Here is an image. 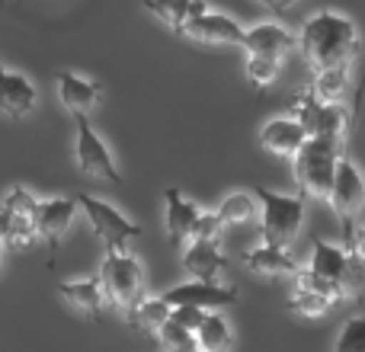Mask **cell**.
<instances>
[{
  "mask_svg": "<svg viewBox=\"0 0 365 352\" xmlns=\"http://www.w3.org/2000/svg\"><path fill=\"white\" fill-rule=\"evenodd\" d=\"M36 103H38L36 83L26 74H19V71L6 68V64L0 61V113H4L6 119L19 122L36 109Z\"/></svg>",
  "mask_w": 365,
  "mask_h": 352,
  "instance_id": "cell-13",
  "label": "cell"
},
{
  "mask_svg": "<svg viewBox=\"0 0 365 352\" xmlns=\"http://www.w3.org/2000/svg\"><path fill=\"white\" fill-rule=\"evenodd\" d=\"M164 202H167L164 224H167V237H170V244L173 247L189 244V240H192V234H195V224H199V218H202V208L195 205L192 199H186L177 186L167 189Z\"/></svg>",
  "mask_w": 365,
  "mask_h": 352,
  "instance_id": "cell-16",
  "label": "cell"
},
{
  "mask_svg": "<svg viewBox=\"0 0 365 352\" xmlns=\"http://www.w3.org/2000/svg\"><path fill=\"white\" fill-rule=\"evenodd\" d=\"M289 308L295 311L298 317H311V321H317V317H324L330 308H334V301H330L327 295H321V291L308 289V285L292 282V291H289Z\"/></svg>",
  "mask_w": 365,
  "mask_h": 352,
  "instance_id": "cell-24",
  "label": "cell"
},
{
  "mask_svg": "<svg viewBox=\"0 0 365 352\" xmlns=\"http://www.w3.org/2000/svg\"><path fill=\"white\" fill-rule=\"evenodd\" d=\"M4 205L6 208H13L16 214H26V218H32L36 221V205H38V199L29 192V189H23V186H13L10 192L4 195Z\"/></svg>",
  "mask_w": 365,
  "mask_h": 352,
  "instance_id": "cell-30",
  "label": "cell"
},
{
  "mask_svg": "<svg viewBox=\"0 0 365 352\" xmlns=\"http://www.w3.org/2000/svg\"><path fill=\"white\" fill-rule=\"evenodd\" d=\"M215 214H218L221 227L250 224V221L259 214V202H257V195H250V192H231L221 199V205L215 208Z\"/></svg>",
  "mask_w": 365,
  "mask_h": 352,
  "instance_id": "cell-23",
  "label": "cell"
},
{
  "mask_svg": "<svg viewBox=\"0 0 365 352\" xmlns=\"http://www.w3.org/2000/svg\"><path fill=\"white\" fill-rule=\"evenodd\" d=\"M58 81V100L61 106L68 109L71 115H90L103 100V83L90 81L83 74H74V71H58L55 74Z\"/></svg>",
  "mask_w": 365,
  "mask_h": 352,
  "instance_id": "cell-14",
  "label": "cell"
},
{
  "mask_svg": "<svg viewBox=\"0 0 365 352\" xmlns=\"http://www.w3.org/2000/svg\"><path fill=\"white\" fill-rule=\"evenodd\" d=\"M192 4L195 0H145V10L160 23H167L173 32H182L186 19L192 16Z\"/></svg>",
  "mask_w": 365,
  "mask_h": 352,
  "instance_id": "cell-26",
  "label": "cell"
},
{
  "mask_svg": "<svg viewBox=\"0 0 365 352\" xmlns=\"http://www.w3.org/2000/svg\"><path fill=\"white\" fill-rule=\"evenodd\" d=\"M334 352H365V314H353L340 327Z\"/></svg>",
  "mask_w": 365,
  "mask_h": 352,
  "instance_id": "cell-29",
  "label": "cell"
},
{
  "mask_svg": "<svg viewBox=\"0 0 365 352\" xmlns=\"http://www.w3.org/2000/svg\"><path fill=\"white\" fill-rule=\"evenodd\" d=\"M180 36L202 45H244V26L234 16L218 10H205L199 16H189Z\"/></svg>",
  "mask_w": 365,
  "mask_h": 352,
  "instance_id": "cell-9",
  "label": "cell"
},
{
  "mask_svg": "<svg viewBox=\"0 0 365 352\" xmlns=\"http://www.w3.org/2000/svg\"><path fill=\"white\" fill-rule=\"evenodd\" d=\"M208 311H199V308H170V321L173 323H180V327H186V330H199V323H202V317H205Z\"/></svg>",
  "mask_w": 365,
  "mask_h": 352,
  "instance_id": "cell-31",
  "label": "cell"
},
{
  "mask_svg": "<svg viewBox=\"0 0 365 352\" xmlns=\"http://www.w3.org/2000/svg\"><path fill=\"white\" fill-rule=\"evenodd\" d=\"M247 81L253 87H272L279 81V71H282V61L276 58H263V55H247Z\"/></svg>",
  "mask_w": 365,
  "mask_h": 352,
  "instance_id": "cell-28",
  "label": "cell"
},
{
  "mask_svg": "<svg viewBox=\"0 0 365 352\" xmlns=\"http://www.w3.org/2000/svg\"><path fill=\"white\" fill-rule=\"evenodd\" d=\"M349 266H353V253L343 244H330L324 237H311V259L304 263V269L311 276L324 279L330 285H340L346 295V279H349Z\"/></svg>",
  "mask_w": 365,
  "mask_h": 352,
  "instance_id": "cell-10",
  "label": "cell"
},
{
  "mask_svg": "<svg viewBox=\"0 0 365 352\" xmlns=\"http://www.w3.org/2000/svg\"><path fill=\"white\" fill-rule=\"evenodd\" d=\"M96 276H100L103 291L109 298V308L128 311L145 295V266H141V259L132 250H122V253L106 250Z\"/></svg>",
  "mask_w": 365,
  "mask_h": 352,
  "instance_id": "cell-4",
  "label": "cell"
},
{
  "mask_svg": "<svg viewBox=\"0 0 365 352\" xmlns=\"http://www.w3.org/2000/svg\"><path fill=\"white\" fill-rule=\"evenodd\" d=\"M327 202L334 208L336 221H340L343 247H346L353 240L356 227H359V214H362V202H365V173L359 164H353L349 157H340Z\"/></svg>",
  "mask_w": 365,
  "mask_h": 352,
  "instance_id": "cell-5",
  "label": "cell"
},
{
  "mask_svg": "<svg viewBox=\"0 0 365 352\" xmlns=\"http://www.w3.org/2000/svg\"><path fill=\"white\" fill-rule=\"evenodd\" d=\"M240 48L247 55H263V58L282 61L292 48H298V36L279 23H257L250 29H244V45Z\"/></svg>",
  "mask_w": 365,
  "mask_h": 352,
  "instance_id": "cell-15",
  "label": "cell"
},
{
  "mask_svg": "<svg viewBox=\"0 0 365 352\" xmlns=\"http://www.w3.org/2000/svg\"><path fill=\"white\" fill-rule=\"evenodd\" d=\"M263 6H269V10H276V13H285V10H292L295 4H302V0H259Z\"/></svg>",
  "mask_w": 365,
  "mask_h": 352,
  "instance_id": "cell-33",
  "label": "cell"
},
{
  "mask_svg": "<svg viewBox=\"0 0 365 352\" xmlns=\"http://www.w3.org/2000/svg\"><path fill=\"white\" fill-rule=\"evenodd\" d=\"M234 340V330L227 323V317L221 311H208L202 317L199 330H195V343H199V352H227Z\"/></svg>",
  "mask_w": 365,
  "mask_h": 352,
  "instance_id": "cell-22",
  "label": "cell"
},
{
  "mask_svg": "<svg viewBox=\"0 0 365 352\" xmlns=\"http://www.w3.org/2000/svg\"><path fill=\"white\" fill-rule=\"evenodd\" d=\"M58 295H61V301L68 304V308H74L77 314H83V317H93V321H100L103 311L109 308V298H106V291H103L100 276L68 279V282L58 285Z\"/></svg>",
  "mask_w": 365,
  "mask_h": 352,
  "instance_id": "cell-18",
  "label": "cell"
},
{
  "mask_svg": "<svg viewBox=\"0 0 365 352\" xmlns=\"http://www.w3.org/2000/svg\"><path fill=\"white\" fill-rule=\"evenodd\" d=\"M125 317L135 323L138 330L158 333L167 321H170V304L164 301V295H141L132 308L125 311Z\"/></svg>",
  "mask_w": 365,
  "mask_h": 352,
  "instance_id": "cell-21",
  "label": "cell"
},
{
  "mask_svg": "<svg viewBox=\"0 0 365 352\" xmlns=\"http://www.w3.org/2000/svg\"><path fill=\"white\" fill-rule=\"evenodd\" d=\"M362 32L349 16L336 10H321L311 19H304L298 32V51L314 71L324 68H349L359 55Z\"/></svg>",
  "mask_w": 365,
  "mask_h": 352,
  "instance_id": "cell-1",
  "label": "cell"
},
{
  "mask_svg": "<svg viewBox=\"0 0 365 352\" xmlns=\"http://www.w3.org/2000/svg\"><path fill=\"white\" fill-rule=\"evenodd\" d=\"M0 269H4V244H0Z\"/></svg>",
  "mask_w": 365,
  "mask_h": 352,
  "instance_id": "cell-34",
  "label": "cell"
},
{
  "mask_svg": "<svg viewBox=\"0 0 365 352\" xmlns=\"http://www.w3.org/2000/svg\"><path fill=\"white\" fill-rule=\"evenodd\" d=\"M74 160L81 167L83 176L90 180H103V182H122V170L115 167V157L109 151V145L100 138L90 115H77V141H74Z\"/></svg>",
  "mask_w": 365,
  "mask_h": 352,
  "instance_id": "cell-7",
  "label": "cell"
},
{
  "mask_svg": "<svg viewBox=\"0 0 365 352\" xmlns=\"http://www.w3.org/2000/svg\"><path fill=\"white\" fill-rule=\"evenodd\" d=\"M317 100L324 103H343L349 90V68H324L314 71V87Z\"/></svg>",
  "mask_w": 365,
  "mask_h": 352,
  "instance_id": "cell-25",
  "label": "cell"
},
{
  "mask_svg": "<svg viewBox=\"0 0 365 352\" xmlns=\"http://www.w3.org/2000/svg\"><path fill=\"white\" fill-rule=\"evenodd\" d=\"M343 157V145L330 138H308L302 145V151L292 157L295 164V182L302 189L304 199H327L330 186H334L336 167Z\"/></svg>",
  "mask_w": 365,
  "mask_h": 352,
  "instance_id": "cell-2",
  "label": "cell"
},
{
  "mask_svg": "<svg viewBox=\"0 0 365 352\" xmlns=\"http://www.w3.org/2000/svg\"><path fill=\"white\" fill-rule=\"evenodd\" d=\"M38 240L36 234V221L26 218V214H16L13 208H6L0 202V244L13 247V250H26Z\"/></svg>",
  "mask_w": 365,
  "mask_h": 352,
  "instance_id": "cell-20",
  "label": "cell"
},
{
  "mask_svg": "<svg viewBox=\"0 0 365 352\" xmlns=\"http://www.w3.org/2000/svg\"><path fill=\"white\" fill-rule=\"evenodd\" d=\"M304 141H308V132H304L302 122L292 119V115L269 119L263 125V132H259V145L269 154H276V157H295Z\"/></svg>",
  "mask_w": 365,
  "mask_h": 352,
  "instance_id": "cell-19",
  "label": "cell"
},
{
  "mask_svg": "<svg viewBox=\"0 0 365 352\" xmlns=\"http://www.w3.org/2000/svg\"><path fill=\"white\" fill-rule=\"evenodd\" d=\"M164 301L170 308H199V311H225L237 301V291L225 282H202V279H189V282L173 285L164 291Z\"/></svg>",
  "mask_w": 365,
  "mask_h": 352,
  "instance_id": "cell-8",
  "label": "cell"
},
{
  "mask_svg": "<svg viewBox=\"0 0 365 352\" xmlns=\"http://www.w3.org/2000/svg\"><path fill=\"white\" fill-rule=\"evenodd\" d=\"M154 340H158L167 352H199V343H195L192 330L180 327V323H173V321H167L164 327L154 333Z\"/></svg>",
  "mask_w": 365,
  "mask_h": 352,
  "instance_id": "cell-27",
  "label": "cell"
},
{
  "mask_svg": "<svg viewBox=\"0 0 365 352\" xmlns=\"http://www.w3.org/2000/svg\"><path fill=\"white\" fill-rule=\"evenodd\" d=\"M257 202H259V234H263V244L289 247L304 224V195H285V192H272V189L259 186Z\"/></svg>",
  "mask_w": 365,
  "mask_h": 352,
  "instance_id": "cell-3",
  "label": "cell"
},
{
  "mask_svg": "<svg viewBox=\"0 0 365 352\" xmlns=\"http://www.w3.org/2000/svg\"><path fill=\"white\" fill-rule=\"evenodd\" d=\"M346 250L353 253V257H359L362 263H365V224L356 227V234H353V240L346 244Z\"/></svg>",
  "mask_w": 365,
  "mask_h": 352,
  "instance_id": "cell-32",
  "label": "cell"
},
{
  "mask_svg": "<svg viewBox=\"0 0 365 352\" xmlns=\"http://www.w3.org/2000/svg\"><path fill=\"white\" fill-rule=\"evenodd\" d=\"M244 266L266 279H295L302 272V263L292 257L289 247H272V244H257L250 250H244Z\"/></svg>",
  "mask_w": 365,
  "mask_h": 352,
  "instance_id": "cell-17",
  "label": "cell"
},
{
  "mask_svg": "<svg viewBox=\"0 0 365 352\" xmlns=\"http://www.w3.org/2000/svg\"><path fill=\"white\" fill-rule=\"evenodd\" d=\"M77 208L83 212V218L90 221L93 234L103 240L106 250H113V253L132 250V240L141 234V224H135V221L125 218L115 205H109V202L96 199V195H90V192L77 195Z\"/></svg>",
  "mask_w": 365,
  "mask_h": 352,
  "instance_id": "cell-6",
  "label": "cell"
},
{
  "mask_svg": "<svg viewBox=\"0 0 365 352\" xmlns=\"http://www.w3.org/2000/svg\"><path fill=\"white\" fill-rule=\"evenodd\" d=\"M182 269L189 279H202V282H225L227 257L221 250L218 240L192 237L182 250Z\"/></svg>",
  "mask_w": 365,
  "mask_h": 352,
  "instance_id": "cell-11",
  "label": "cell"
},
{
  "mask_svg": "<svg viewBox=\"0 0 365 352\" xmlns=\"http://www.w3.org/2000/svg\"><path fill=\"white\" fill-rule=\"evenodd\" d=\"M77 199H38L36 205V234L48 244V250H58L64 240V234L74 224Z\"/></svg>",
  "mask_w": 365,
  "mask_h": 352,
  "instance_id": "cell-12",
  "label": "cell"
}]
</instances>
